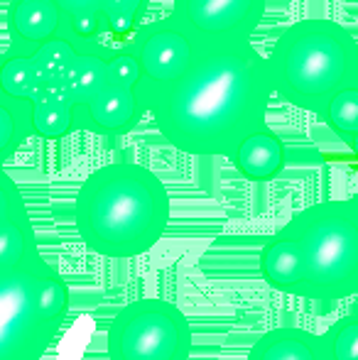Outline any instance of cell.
<instances>
[{"instance_id": "6da1fadb", "label": "cell", "mask_w": 358, "mask_h": 360, "mask_svg": "<svg viewBox=\"0 0 358 360\" xmlns=\"http://www.w3.org/2000/svg\"><path fill=\"white\" fill-rule=\"evenodd\" d=\"M143 96L158 133L172 147L229 157L245 135L265 128L275 86L268 57L253 39H241L209 44L184 76Z\"/></svg>"}, {"instance_id": "7a4b0ae2", "label": "cell", "mask_w": 358, "mask_h": 360, "mask_svg": "<svg viewBox=\"0 0 358 360\" xmlns=\"http://www.w3.org/2000/svg\"><path fill=\"white\" fill-rule=\"evenodd\" d=\"M74 223L91 252L113 260L158 245L170 223V194L153 169L135 162L103 165L84 179Z\"/></svg>"}, {"instance_id": "3957f363", "label": "cell", "mask_w": 358, "mask_h": 360, "mask_svg": "<svg viewBox=\"0 0 358 360\" xmlns=\"http://www.w3.org/2000/svg\"><path fill=\"white\" fill-rule=\"evenodd\" d=\"M275 96L319 118L346 86L358 84V42L341 22L300 20L277 37L270 57Z\"/></svg>"}, {"instance_id": "277c9868", "label": "cell", "mask_w": 358, "mask_h": 360, "mask_svg": "<svg viewBox=\"0 0 358 360\" xmlns=\"http://www.w3.org/2000/svg\"><path fill=\"white\" fill-rule=\"evenodd\" d=\"M69 316V287L42 252L0 270V360H42Z\"/></svg>"}, {"instance_id": "5b68a950", "label": "cell", "mask_w": 358, "mask_h": 360, "mask_svg": "<svg viewBox=\"0 0 358 360\" xmlns=\"http://www.w3.org/2000/svg\"><path fill=\"white\" fill-rule=\"evenodd\" d=\"M305 262V299L339 302L358 292V211L351 199L307 206L290 223Z\"/></svg>"}, {"instance_id": "8992f818", "label": "cell", "mask_w": 358, "mask_h": 360, "mask_svg": "<svg viewBox=\"0 0 358 360\" xmlns=\"http://www.w3.org/2000/svg\"><path fill=\"white\" fill-rule=\"evenodd\" d=\"M189 321L167 299H138L120 309L106 333L108 360H186Z\"/></svg>"}, {"instance_id": "52a82bcc", "label": "cell", "mask_w": 358, "mask_h": 360, "mask_svg": "<svg viewBox=\"0 0 358 360\" xmlns=\"http://www.w3.org/2000/svg\"><path fill=\"white\" fill-rule=\"evenodd\" d=\"M125 42L135 49L143 64V91L177 81L209 49V44H214L204 34L181 22L174 13L158 22H145Z\"/></svg>"}, {"instance_id": "ba28073f", "label": "cell", "mask_w": 358, "mask_h": 360, "mask_svg": "<svg viewBox=\"0 0 358 360\" xmlns=\"http://www.w3.org/2000/svg\"><path fill=\"white\" fill-rule=\"evenodd\" d=\"M172 13L211 42H241L260 27L265 0H174Z\"/></svg>"}, {"instance_id": "9c48e42d", "label": "cell", "mask_w": 358, "mask_h": 360, "mask_svg": "<svg viewBox=\"0 0 358 360\" xmlns=\"http://www.w3.org/2000/svg\"><path fill=\"white\" fill-rule=\"evenodd\" d=\"M148 113L143 89H123V86H106L98 96L77 110V128L96 135H125L143 120Z\"/></svg>"}, {"instance_id": "30bf717a", "label": "cell", "mask_w": 358, "mask_h": 360, "mask_svg": "<svg viewBox=\"0 0 358 360\" xmlns=\"http://www.w3.org/2000/svg\"><path fill=\"white\" fill-rule=\"evenodd\" d=\"M64 13L54 0H10L8 49L32 54L37 47L62 34Z\"/></svg>"}, {"instance_id": "8fae6325", "label": "cell", "mask_w": 358, "mask_h": 360, "mask_svg": "<svg viewBox=\"0 0 358 360\" xmlns=\"http://www.w3.org/2000/svg\"><path fill=\"white\" fill-rule=\"evenodd\" d=\"M0 184H3V228H0V270H3L37 255L39 245L20 186L8 172H0Z\"/></svg>"}, {"instance_id": "7c38bea8", "label": "cell", "mask_w": 358, "mask_h": 360, "mask_svg": "<svg viewBox=\"0 0 358 360\" xmlns=\"http://www.w3.org/2000/svg\"><path fill=\"white\" fill-rule=\"evenodd\" d=\"M260 275L277 292L305 299V262L290 226H282L260 248Z\"/></svg>"}, {"instance_id": "4fadbf2b", "label": "cell", "mask_w": 358, "mask_h": 360, "mask_svg": "<svg viewBox=\"0 0 358 360\" xmlns=\"http://www.w3.org/2000/svg\"><path fill=\"white\" fill-rule=\"evenodd\" d=\"M245 360H334L324 333L300 326H277L265 331L250 346Z\"/></svg>"}, {"instance_id": "5bb4252c", "label": "cell", "mask_w": 358, "mask_h": 360, "mask_svg": "<svg viewBox=\"0 0 358 360\" xmlns=\"http://www.w3.org/2000/svg\"><path fill=\"white\" fill-rule=\"evenodd\" d=\"M226 160L250 181H268L275 179L285 167V145L275 133L265 125V128L253 130L245 135L238 145L234 147Z\"/></svg>"}, {"instance_id": "9a60e30c", "label": "cell", "mask_w": 358, "mask_h": 360, "mask_svg": "<svg viewBox=\"0 0 358 360\" xmlns=\"http://www.w3.org/2000/svg\"><path fill=\"white\" fill-rule=\"evenodd\" d=\"M79 105L64 86H42L30 101V125L39 140H62L77 130Z\"/></svg>"}, {"instance_id": "2e32d148", "label": "cell", "mask_w": 358, "mask_h": 360, "mask_svg": "<svg viewBox=\"0 0 358 360\" xmlns=\"http://www.w3.org/2000/svg\"><path fill=\"white\" fill-rule=\"evenodd\" d=\"M62 34L67 39H72L82 52L87 49H96V52H108V49L118 47V39L108 32L106 27L103 13H101V5L96 8H84L77 13L64 15V30Z\"/></svg>"}, {"instance_id": "e0dca14e", "label": "cell", "mask_w": 358, "mask_h": 360, "mask_svg": "<svg viewBox=\"0 0 358 360\" xmlns=\"http://www.w3.org/2000/svg\"><path fill=\"white\" fill-rule=\"evenodd\" d=\"M42 86L32 54L5 49L0 62V96L13 101H32Z\"/></svg>"}, {"instance_id": "ac0fdd59", "label": "cell", "mask_w": 358, "mask_h": 360, "mask_svg": "<svg viewBox=\"0 0 358 360\" xmlns=\"http://www.w3.org/2000/svg\"><path fill=\"white\" fill-rule=\"evenodd\" d=\"M82 49L67 39L64 34H57L49 42H44L42 47H37L32 52L34 67L39 72V79H42L44 86H64L72 74L74 64H77Z\"/></svg>"}, {"instance_id": "d6986e66", "label": "cell", "mask_w": 358, "mask_h": 360, "mask_svg": "<svg viewBox=\"0 0 358 360\" xmlns=\"http://www.w3.org/2000/svg\"><path fill=\"white\" fill-rule=\"evenodd\" d=\"M108 52L87 49V52L79 54L77 64H74L72 74H69L67 84H64L67 94L72 96L79 108L87 105L94 96H98L108 86V79H106V57H108Z\"/></svg>"}, {"instance_id": "ffe728a7", "label": "cell", "mask_w": 358, "mask_h": 360, "mask_svg": "<svg viewBox=\"0 0 358 360\" xmlns=\"http://www.w3.org/2000/svg\"><path fill=\"white\" fill-rule=\"evenodd\" d=\"M32 135L30 101H13L0 96V162H8Z\"/></svg>"}, {"instance_id": "44dd1931", "label": "cell", "mask_w": 358, "mask_h": 360, "mask_svg": "<svg viewBox=\"0 0 358 360\" xmlns=\"http://www.w3.org/2000/svg\"><path fill=\"white\" fill-rule=\"evenodd\" d=\"M150 0H101L106 27L118 42H125L138 27L145 25Z\"/></svg>"}, {"instance_id": "7402d4cb", "label": "cell", "mask_w": 358, "mask_h": 360, "mask_svg": "<svg viewBox=\"0 0 358 360\" xmlns=\"http://www.w3.org/2000/svg\"><path fill=\"white\" fill-rule=\"evenodd\" d=\"M319 120H324L341 140H349L351 135L358 133V84L346 86L344 91H339L326 103Z\"/></svg>"}, {"instance_id": "603a6c76", "label": "cell", "mask_w": 358, "mask_h": 360, "mask_svg": "<svg viewBox=\"0 0 358 360\" xmlns=\"http://www.w3.org/2000/svg\"><path fill=\"white\" fill-rule=\"evenodd\" d=\"M106 79L108 86H123V89H143L145 72L135 49L128 42H120L106 57Z\"/></svg>"}, {"instance_id": "cb8c5ba5", "label": "cell", "mask_w": 358, "mask_h": 360, "mask_svg": "<svg viewBox=\"0 0 358 360\" xmlns=\"http://www.w3.org/2000/svg\"><path fill=\"white\" fill-rule=\"evenodd\" d=\"M324 341L334 360H358V311L336 319L324 331Z\"/></svg>"}, {"instance_id": "d4e9b609", "label": "cell", "mask_w": 358, "mask_h": 360, "mask_svg": "<svg viewBox=\"0 0 358 360\" xmlns=\"http://www.w3.org/2000/svg\"><path fill=\"white\" fill-rule=\"evenodd\" d=\"M54 3L62 8L64 15H69V13H77V10H84V8H96V5H101V0H54Z\"/></svg>"}, {"instance_id": "484cf974", "label": "cell", "mask_w": 358, "mask_h": 360, "mask_svg": "<svg viewBox=\"0 0 358 360\" xmlns=\"http://www.w3.org/2000/svg\"><path fill=\"white\" fill-rule=\"evenodd\" d=\"M346 145H349V150L354 152V157H356V160H358V133H354V135H351V138L346 140Z\"/></svg>"}, {"instance_id": "4316f807", "label": "cell", "mask_w": 358, "mask_h": 360, "mask_svg": "<svg viewBox=\"0 0 358 360\" xmlns=\"http://www.w3.org/2000/svg\"><path fill=\"white\" fill-rule=\"evenodd\" d=\"M351 201H354V206H356V211H358V191H356L354 196H351Z\"/></svg>"}]
</instances>
